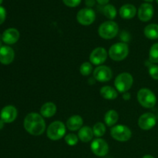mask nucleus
Listing matches in <instances>:
<instances>
[{"label":"nucleus","mask_w":158,"mask_h":158,"mask_svg":"<svg viewBox=\"0 0 158 158\" xmlns=\"http://www.w3.org/2000/svg\"><path fill=\"white\" fill-rule=\"evenodd\" d=\"M25 130L32 136H40L46 129L43 116L37 113H30L26 116L23 122Z\"/></svg>","instance_id":"obj_1"},{"label":"nucleus","mask_w":158,"mask_h":158,"mask_svg":"<svg viewBox=\"0 0 158 158\" xmlns=\"http://www.w3.org/2000/svg\"><path fill=\"white\" fill-rule=\"evenodd\" d=\"M129 54V46L126 43H115L112 45L108 51V56L114 61L120 62L125 60Z\"/></svg>","instance_id":"obj_2"},{"label":"nucleus","mask_w":158,"mask_h":158,"mask_svg":"<svg viewBox=\"0 0 158 158\" xmlns=\"http://www.w3.org/2000/svg\"><path fill=\"white\" fill-rule=\"evenodd\" d=\"M66 126L63 122L56 120L49 125L46 129V136L51 140H59L66 136Z\"/></svg>","instance_id":"obj_3"},{"label":"nucleus","mask_w":158,"mask_h":158,"mask_svg":"<svg viewBox=\"0 0 158 158\" xmlns=\"http://www.w3.org/2000/svg\"><path fill=\"white\" fill-rule=\"evenodd\" d=\"M119 32V26L117 23L112 20L106 21L100 24L98 29L99 35L104 40H112L115 38Z\"/></svg>","instance_id":"obj_4"},{"label":"nucleus","mask_w":158,"mask_h":158,"mask_svg":"<svg viewBox=\"0 0 158 158\" xmlns=\"http://www.w3.org/2000/svg\"><path fill=\"white\" fill-rule=\"evenodd\" d=\"M137 100L143 107L147 109L153 108L157 103V97L153 91L148 88H142L137 92Z\"/></svg>","instance_id":"obj_5"},{"label":"nucleus","mask_w":158,"mask_h":158,"mask_svg":"<svg viewBox=\"0 0 158 158\" xmlns=\"http://www.w3.org/2000/svg\"><path fill=\"white\" fill-rule=\"evenodd\" d=\"M134 77L129 73H121L116 77L114 80V86L118 92L124 94L127 92L133 86Z\"/></svg>","instance_id":"obj_6"},{"label":"nucleus","mask_w":158,"mask_h":158,"mask_svg":"<svg viewBox=\"0 0 158 158\" xmlns=\"http://www.w3.org/2000/svg\"><path fill=\"white\" fill-rule=\"evenodd\" d=\"M110 135L114 140L117 141L127 142L132 137V131L125 125L118 124L111 128Z\"/></svg>","instance_id":"obj_7"},{"label":"nucleus","mask_w":158,"mask_h":158,"mask_svg":"<svg viewBox=\"0 0 158 158\" xmlns=\"http://www.w3.org/2000/svg\"><path fill=\"white\" fill-rule=\"evenodd\" d=\"M77 19L82 26H90L96 19V13L91 8H83L77 15Z\"/></svg>","instance_id":"obj_8"},{"label":"nucleus","mask_w":158,"mask_h":158,"mask_svg":"<svg viewBox=\"0 0 158 158\" xmlns=\"http://www.w3.org/2000/svg\"><path fill=\"white\" fill-rule=\"evenodd\" d=\"M94 78L100 83H106L110 81L113 77L112 69L107 66H98L93 72Z\"/></svg>","instance_id":"obj_9"},{"label":"nucleus","mask_w":158,"mask_h":158,"mask_svg":"<svg viewBox=\"0 0 158 158\" xmlns=\"http://www.w3.org/2000/svg\"><path fill=\"white\" fill-rule=\"evenodd\" d=\"M90 149L96 156L104 157L109 152V145L103 139L97 138L91 143Z\"/></svg>","instance_id":"obj_10"},{"label":"nucleus","mask_w":158,"mask_h":158,"mask_svg":"<svg viewBox=\"0 0 158 158\" xmlns=\"http://www.w3.org/2000/svg\"><path fill=\"white\" fill-rule=\"evenodd\" d=\"M108 52L103 47H97L89 55V62L95 66H101L106 62Z\"/></svg>","instance_id":"obj_11"},{"label":"nucleus","mask_w":158,"mask_h":158,"mask_svg":"<svg viewBox=\"0 0 158 158\" xmlns=\"http://www.w3.org/2000/svg\"><path fill=\"white\" fill-rule=\"evenodd\" d=\"M157 123V117L153 113H145L138 119V126L143 131L151 130Z\"/></svg>","instance_id":"obj_12"},{"label":"nucleus","mask_w":158,"mask_h":158,"mask_svg":"<svg viewBox=\"0 0 158 158\" xmlns=\"http://www.w3.org/2000/svg\"><path fill=\"white\" fill-rule=\"evenodd\" d=\"M154 13V9L151 3H143L140 5L137 11V15L140 21L148 22L153 18Z\"/></svg>","instance_id":"obj_13"},{"label":"nucleus","mask_w":158,"mask_h":158,"mask_svg":"<svg viewBox=\"0 0 158 158\" xmlns=\"http://www.w3.org/2000/svg\"><path fill=\"white\" fill-rule=\"evenodd\" d=\"M17 115H18V111L16 108L11 105L5 106L0 113L1 120L7 123H12L16 119Z\"/></svg>","instance_id":"obj_14"},{"label":"nucleus","mask_w":158,"mask_h":158,"mask_svg":"<svg viewBox=\"0 0 158 158\" xmlns=\"http://www.w3.org/2000/svg\"><path fill=\"white\" fill-rule=\"evenodd\" d=\"M20 36L19 32L15 28H9L4 31L2 35V40L5 43L8 45H12L17 43Z\"/></svg>","instance_id":"obj_15"},{"label":"nucleus","mask_w":158,"mask_h":158,"mask_svg":"<svg viewBox=\"0 0 158 158\" xmlns=\"http://www.w3.org/2000/svg\"><path fill=\"white\" fill-rule=\"evenodd\" d=\"M15 58V52L8 46H2L0 48V63L4 65H9L12 63Z\"/></svg>","instance_id":"obj_16"},{"label":"nucleus","mask_w":158,"mask_h":158,"mask_svg":"<svg viewBox=\"0 0 158 158\" xmlns=\"http://www.w3.org/2000/svg\"><path fill=\"white\" fill-rule=\"evenodd\" d=\"M83 120L81 116L80 115H73L71 116L67 120L66 123V126L68 130L70 131H79L80 128L83 127Z\"/></svg>","instance_id":"obj_17"},{"label":"nucleus","mask_w":158,"mask_h":158,"mask_svg":"<svg viewBox=\"0 0 158 158\" xmlns=\"http://www.w3.org/2000/svg\"><path fill=\"white\" fill-rule=\"evenodd\" d=\"M119 13L124 19H131L137 14V8L132 4H125L120 7Z\"/></svg>","instance_id":"obj_18"},{"label":"nucleus","mask_w":158,"mask_h":158,"mask_svg":"<svg viewBox=\"0 0 158 158\" xmlns=\"http://www.w3.org/2000/svg\"><path fill=\"white\" fill-rule=\"evenodd\" d=\"M57 110L56 104L52 102H46L40 108V114L45 118H50L53 117Z\"/></svg>","instance_id":"obj_19"},{"label":"nucleus","mask_w":158,"mask_h":158,"mask_svg":"<svg viewBox=\"0 0 158 158\" xmlns=\"http://www.w3.org/2000/svg\"><path fill=\"white\" fill-rule=\"evenodd\" d=\"M94 131L93 128L89 126H83L78 131V137L83 143H88L94 138Z\"/></svg>","instance_id":"obj_20"},{"label":"nucleus","mask_w":158,"mask_h":158,"mask_svg":"<svg viewBox=\"0 0 158 158\" xmlns=\"http://www.w3.org/2000/svg\"><path fill=\"white\" fill-rule=\"evenodd\" d=\"M100 95L105 100H114L118 97V91L110 86H104L100 89Z\"/></svg>","instance_id":"obj_21"},{"label":"nucleus","mask_w":158,"mask_h":158,"mask_svg":"<svg viewBox=\"0 0 158 158\" xmlns=\"http://www.w3.org/2000/svg\"><path fill=\"white\" fill-rule=\"evenodd\" d=\"M119 120L118 113L114 110H110L105 114L104 122L107 127H114Z\"/></svg>","instance_id":"obj_22"},{"label":"nucleus","mask_w":158,"mask_h":158,"mask_svg":"<svg viewBox=\"0 0 158 158\" xmlns=\"http://www.w3.org/2000/svg\"><path fill=\"white\" fill-rule=\"evenodd\" d=\"M144 35L148 39L151 40H157L158 39V25L155 23L149 24L143 29Z\"/></svg>","instance_id":"obj_23"},{"label":"nucleus","mask_w":158,"mask_h":158,"mask_svg":"<svg viewBox=\"0 0 158 158\" xmlns=\"http://www.w3.org/2000/svg\"><path fill=\"white\" fill-rule=\"evenodd\" d=\"M93 131H94V136H96L97 138H100L106 133V126L102 122H97L93 127Z\"/></svg>","instance_id":"obj_24"},{"label":"nucleus","mask_w":158,"mask_h":158,"mask_svg":"<svg viewBox=\"0 0 158 158\" xmlns=\"http://www.w3.org/2000/svg\"><path fill=\"white\" fill-rule=\"evenodd\" d=\"M103 14L106 18L109 19L110 20H112L117 16V9L113 5L107 4L103 8Z\"/></svg>","instance_id":"obj_25"},{"label":"nucleus","mask_w":158,"mask_h":158,"mask_svg":"<svg viewBox=\"0 0 158 158\" xmlns=\"http://www.w3.org/2000/svg\"><path fill=\"white\" fill-rule=\"evenodd\" d=\"M149 60L152 63H158V43L151 46L149 51Z\"/></svg>","instance_id":"obj_26"},{"label":"nucleus","mask_w":158,"mask_h":158,"mask_svg":"<svg viewBox=\"0 0 158 158\" xmlns=\"http://www.w3.org/2000/svg\"><path fill=\"white\" fill-rule=\"evenodd\" d=\"M93 72V64L90 62H84L80 67V73L84 77L90 75Z\"/></svg>","instance_id":"obj_27"},{"label":"nucleus","mask_w":158,"mask_h":158,"mask_svg":"<svg viewBox=\"0 0 158 158\" xmlns=\"http://www.w3.org/2000/svg\"><path fill=\"white\" fill-rule=\"evenodd\" d=\"M65 142L67 143L69 146H75L77 144L79 141V137L78 135H76L74 134H66V136L64 137Z\"/></svg>","instance_id":"obj_28"},{"label":"nucleus","mask_w":158,"mask_h":158,"mask_svg":"<svg viewBox=\"0 0 158 158\" xmlns=\"http://www.w3.org/2000/svg\"><path fill=\"white\" fill-rule=\"evenodd\" d=\"M148 72L150 76L152 77L154 80H158V66L157 65L153 64L151 65L148 68Z\"/></svg>","instance_id":"obj_29"},{"label":"nucleus","mask_w":158,"mask_h":158,"mask_svg":"<svg viewBox=\"0 0 158 158\" xmlns=\"http://www.w3.org/2000/svg\"><path fill=\"white\" fill-rule=\"evenodd\" d=\"M63 3L68 7H77L81 2V0H63Z\"/></svg>","instance_id":"obj_30"},{"label":"nucleus","mask_w":158,"mask_h":158,"mask_svg":"<svg viewBox=\"0 0 158 158\" xmlns=\"http://www.w3.org/2000/svg\"><path fill=\"white\" fill-rule=\"evenodd\" d=\"M6 18V11L2 6H0V25L2 24Z\"/></svg>","instance_id":"obj_31"},{"label":"nucleus","mask_w":158,"mask_h":158,"mask_svg":"<svg viewBox=\"0 0 158 158\" xmlns=\"http://www.w3.org/2000/svg\"><path fill=\"white\" fill-rule=\"evenodd\" d=\"M96 0H85V4L87 6V8H91L94 6L96 3Z\"/></svg>","instance_id":"obj_32"},{"label":"nucleus","mask_w":158,"mask_h":158,"mask_svg":"<svg viewBox=\"0 0 158 158\" xmlns=\"http://www.w3.org/2000/svg\"><path fill=\"white\" fill-rule=\"evenodd\" d=\"M131 94L128 92H126L124 93V94H123V99H124L125 100H129L130 99H131Z\"/></svg>","instance_id":"obj_33"},{"label":"nucleus","mask_w":158,"mask_h":158,"mask_svg":"<svg viewBox=\"0 0 158 158\" xmlns=\"http://www.w3.org/2000/svg\"><path fill=\"white\" fill-rule=\"evenodd\" d=\"M96 1L100 5H107V3L109 2L110 0H96Z\"/></svg>","instance_id":"obj_34"},{"label":"nucleus","mask_w":158,"mask_h":158,"mask_svg":"<svg viewBox=\"0 0 158 158\" xmlns=\"http://www.w3.org/2000/svg\"><path fill=\"white\" fill-rule=\"evenodd\" d=\"M4 123L5 122L3 121L2 120H0V130H2L3 127H4Z\"/></svg>","instance_id":"obj_35"},{"label":"nucleus","mask_w":158,"mask_h":158,"mask_svg":"<svg viewBox=\"0 0 158 158\" xmlns=\"http://www.w3.org/2000/svg\"><path fill=\"white\" fill-rule=\"evenodd\" d=\"M142 158H154V157H153V156L149 155V154H147V155H144Z\"/></svg>","instance_id":"obj_36"},{"label":"nucleus","mask_w":158,"mask_h":158,"mask_svg":"<svg viewBox=\"0 0 158 158\" xmlns=\"http://www.w3.org/2000/svg\"><path fill=\"white\" fill-rule=\"evenodd\" d=\"M143 1H145L146 2H148V3H149V2H152L154 0H143Z\"/></svg>","instance_id":"obj_37"},{"label":"nucleus","mask_w":158,"mask_h":158,"mask_svg":"<svg viewBox=\"0 0 158 158\" xmlns=\"http://www.w3.org/2000/svg\"><path fill=\"white\" fill-rule=\"evenodd\" d=\"M2 2H3V0H0V5H1L2 3Z\"/></svg>","instance_id":"obj_38"},{"label":"nucleus","mask_w":158,"mask_h":158,"mask_svg":"<svg viewBox=\"0 0 158 158\" xmlns=\"http://www.w3.org/2000/svg\"><path fill=\"white\" fill-rule=\"evenodd\" d=\"M2 47V46H1V43H0V48H1Z\"/></svg>","instance_id":"obj_39"},{"label":"nucleus","mask_w":158,"mask_h":158,"mask_svg":"<svg viewBox=\"0 0 158 158\" xmlns=\"http://www.w3.org/2000/svg\"><path fill=\"white\" fill-rule=\"evenodd\" d=\"M157 3H158V0H157Z\"/></svg>","instance_id":"obj_40"}]
</instances>
